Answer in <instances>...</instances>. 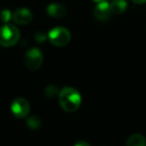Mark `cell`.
Returning a JSON list of instances; mask_svg holds the SVG:
<instances>
[{"label":"cell","instance_id":"obj_1","mask_svg":"<svg viewBox=\"0 0 146 146\" xmlns=\"http://www.w3.org/2000/svg\"><path fill=\"white\" fill-rule=\"evenodd\" d=\"M59 104L66 112H74L81 104V95L73 87H64L59 92Z\"/></svg>","mask_w":146,"mask_h":146},{"label":"cell","instance_id":"obj_2","mask_svg":"<svg viewBox=\"0 0 146 146\" xmlns=\"http://www.w3.org/2000/svg\"><path fill=\"white\" fill-rule=\"evenodd\" d=\"M20 31L14 25L6 23L0 27V45L3 47H12L19 41Z\"/></svg>","mask_w":146,"mask_h":146},{"label":"cell","instance_id":"obj_3","mask_svg":"<svg viewBox=\"0 0 146 146\" xmlns=\"http://www.w3.org/2000/svg\"><path fill=\"white\" fill-rule=\"evenodd\" d=\"M48 39L53 45L57 47L66 46L71 40V34L68 29L64 27H55L48 33Z\"/></svg>","mask_w":146,"mask_h":146},{"label":"cell","instance_id":"obj_4","mask_svg":"<svg viewBox=\"0 0 146 146\" xmlns=\"http://www.w3.org/2000/svg\"><path fill=\"white\" fill-rule=\"evenodd\" d=\"M43 63V54L38 48L29 49L24 55V64L29 70L36 71L41 67Z\"/></svg>","mask_w":146,"mask_h":146},{"label":"cell","instance_id":"obj_5","mask_svg":"<svg viewBox=\"0 0 146 146\" xmlns=\"http://www.w3.org/2000/svg\"><path fill=\"white\" fill-rule=\"evenodd\" d=\"M11 111L17 118H24L29 114L30 104L25 98L18 97L13 100L11 104Z\"/></svg>","mask_w":146,"mask_h":146},{"label":"cell","instance_id":"obj_6","mask_svg":"<svg viewBox=\"0 0 146 146\" xmlns=\"http://www.w3.org/2000/svg\"><path fill=\"white\" fill-rule=\"evenodd\" d=\"M32 12L27 8H19L12 15V19L18 25H27L32 21Z\"/></svg>","mask_w":146,"mask_h":146},{"label":"cell","instance_id":"obj_7","mask_svg":"<svg viewBox=\"0 0 146 146\" xmlns=\"http://www.w3.org/2000/svg\"><path fill=\"white\" fill-rule=\"evenodd\" d=\"M94 16L97 20L99 21H105L110 18L111 16V8H110V4L106 1V2L97 3L96 7L94 8Z\"/></svg>","mask_w":146,"mask_h":146},{"label":"cell","instance_id":"obj_8","mask_svg":"<svg viewBox=\"0 0 146 146\" xmlns=\"http://www.w3.org/2000/svg\"><path fill=\"white\" fill-rule=\"evenodd\" d=\"M47 14L53 18H62L67 14V9L65 6L59 3H51L46 8Z\"/></svg>","mask_w":146,"mask_h":146},{"label":"cell","instance_id":"obj_9","mask_svg":"<svg viewBox=\"0 0 146 146\" xmlns=\"http://www.w3.org/2000/svg\"><path fill=\"white\" fill-rule=\"evenodd\" d=\"M126 146H146V139L142 134H132L127 139Z\"/></svg>","mask_w":146,"mask_h":146},{"label":"cell","instance_id":"obj_10","mask_svg":"<svg viewBox=\"0 0 146 146\" xmlns=\"http://www.w3.org/2000/svg\"><path fill=\"white\" fill-rule=\"evenodd\" d=\"M110 8L114 14H121L127 9V2L125 0H113L110 4Z\"/></svg>","mask_w":146,"mask_h":146},{"label":"cell","instance_id":"obj_11","mask_svg":"<svg viewBox=\"0 0 146 146\" xmlns=\"http://www.w3.org/2000/svg\"><path fill=\"white\" fill-rule=\"evenodd\" d=\"M27 125L30 129H38L41 125V119L36 115H31L30 117L27 119Z\"/></svg>","mask_w":146,"mask_h":146},{"label":"cell","instance_id":"obj_12","mask_svg":"<svg viewBox=\"0 0 146 146\" xmlns=\"http://www.w3.org/2000/svg\"><path fill=\"white\" fill-rule=\"evenodd\" d=\"M11 18H12V14H11L10 10H8V9H3L0 12V21L1 22L8 23Z\"/></svg>","mask_w":146,"mask_h":146},{"label":"cell","instance_id":"obj_13","mask_svg":"<svg viewBox=\"0 0 146 146\" xmlns=\"http://www.w3.org/2000/svg\"><path fill=\"white\" fill-rule=\"evenodd\" d=\"M45 94H46L49 98H53L56 95H59V92H58V89H57L56 86L49 85V86H47L46 89H45Z\"/></svg>","mask_w":146,"mask_h":146},{"label":"cell","instance_id":"obj_14","mask_svg":"<svg viewBox=\"0 0 146 146\" xmlns=\"http://www.w3.org/2000/svg\"><path fill=\"white\" fill-rule=\"evenodd\" d=\"M46 34H44L43 32H38L36 33V35H35V39H36V41H39V42H42V41H44L45 39H46Z\"/></svg>","mask_w":146,"mask_h":146},{"label":"cell","instance_id":"obj_15","mask_svg":"<svg viewBox=\"0 0 146 146\" xmlns=\"http://www.w3.org/2000/svg\"><path fill=\"white\" fill-rule=\"evenodd\" d=\"M74 146H91L89 143H87L86 141H83V140H79V141H77L75 144H74Z\"/></svg>","mask_w":146,"mask_h":146},{"label":"cell","instance_id":"obj_16","mask_svg":"<svg viewBox=\"0 0 146 146\" xmlns=\"http://www.w3.org/2000/svg\"><path fill=\"white\" fill-rule=\"evenodd\" d=\"M132 2L136 3V4H143L146 2V0H131Z\"/></svg>","mask_w":146,"mask_h":146},{"label":"cell","instance_id":"obj_17","mask_svg":"<svg viewBox=\"0 0 146 146\" xmlns=\"http://www.w3.org/2000/svg\"><path fill=\"white\" fill-rule=\"evenodd\" d=\"M93 1L96 3H101V2H106L107 0H93Z\"/></svg>","mask_w":146,"mask_h":146}]
</instances>
